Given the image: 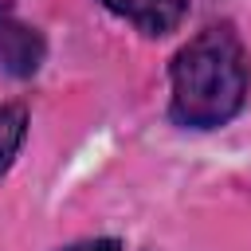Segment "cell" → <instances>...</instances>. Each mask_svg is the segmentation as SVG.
<instances>
[{
  "label": "cell",
  "instance_id": "6da1fadb",
  "mask_svg": "<svg viewBox=\"0 0 251 251\" xmlns=\"http://www.w3.org/2000/svg\"><path fill=\"white\" fill-rule=\"evenodd\" d=\"M247 51L227 27H208L173 59V118L192 129H216L247 98Z\"/></svg>",
  "mask_w": 251,
  "mask_h": 251
},
{
  "label": "cell",
  "instance_id": "7a4b0ae2",
  "mask_svg": "<svg viewBox=\"0 0 251 251\" xmlns=\"http://www.w3.org/2000/svg\"><path fill=\"white\" fill-rule=\"evenodd\" d=\"M39 63H43V35L31 24L16 20L8 8H0V71L24 78L35 75Z\"/></svg>",
  "mask_w": 251,
  "mask_h": 251
},
{
  "label": "cell",
  "instance_id": "3957f363",
  "mask_svg": "<svg viewBox=\"0 0 251 251\" xmlns=\"http://www.w3.org/2000/svg\"><path fill=\"white\" fill-rule=\"evenodd\" d=\"M102 4H106L114 16L133 20L145 35H165V31H173L176 20H180V12H184L180 0H102Z\"/></svg>",
  "mask_w": 251,
  "mask_h": 251
},
{
  "label": "cell",
  "instance_id": "277c9868",
  "mask_svg": "<svg viewBox=\"0 0 251 251\" xmlns=\"http://www.w3.org/2000/svg\"><path fill=\"white\" fill-rule=\"evenodd\" d=\"M27 133V114L20 106H0V173H8L12 157L20 153Z\"/></svg>",
  "mask_w": 251,
  "mask_h": 251
},
{
  "label": "cell",
  "instance_id": "5b68a950",
  "mask_svg": "<svg viewBox=\"0 0 251 251\" xmlns=\"http://www.w3.org/2000/svg\"><path fill=\"white\" fill-rule=\"evenodd\" d=\"M67 251H122V243L118 239H86V243H75Z\"/></svg>",
  "mask_w": 251,
  "mask_h": 251
}]
</instances>
